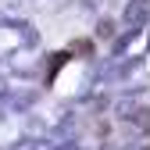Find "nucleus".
<instances>
[{"instance_id": "1", "label": "nucleus", "mask_w": 150, "mask_h": 150, "mask_svg": "<svg viewBox=\"0 0 150 150\" xmlns=\"http://www.w3.org/2000/svg\"><path fill=\"white\" fill-rule=\"evenodd\" d=\"M125 22L132 29H143L150 22V4H146V0H132V4L125 7Z\"/></svg>"}, {"instance_id": "2", "label": "nucleus", "mask_w": 150, "mask_h": 150, "mask_svg": "<svg viewBox=\"0 0 150 150\" xmlns=\"http://www.w3.org/2000/svg\"><path fill=\"white\" fill-rule=\"evenodd\" d=\"M136 115H139V118H136L139 129H150V111H136Z\"/></svg>"}, {"instance_id": "3", "label": "nucleus", "mask_w": 150, "mask_h": 150, "mask_svg": "<svg viewBox=\"0 0 150 150\" xmlns=\"http://www.w3.org/2000/svg\"><path fill=\"white\" fill-rule=\"evenodd\" d=\"M143 150H150V146H143Z\"/></svg>"}]
</instances>
